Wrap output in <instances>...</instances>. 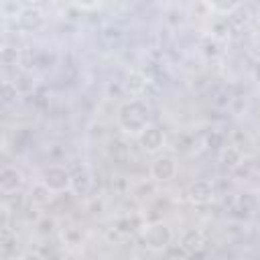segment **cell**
<instances>
[{
  "mask_svg": "<svg viewBox=\"0 0 260 260\" xmlns=\"http://www.w3.org/2000/svg\"><path fill=\"white\" fill-rule=\"evenodd\" d=\"M205 4L217 16H232L240 8L242 0H205Z\"/></svg>",
  "mask_w": 260,
  "mask_h": 260,
  "instance_id": "12",
  "label": "cell"
},
{
  "mask_svg": "<svg viewBox=\"0 0 260 260\" xmlns=\"http://www.w3.org/2000/svg\"><path fill=\"white\" fill-rule=\"evenodd\" d=\"M53 197H55V193L41 181V179H37L35 181V185L30 187V195H28V199H30V203L32 205H39V207H45V205H49L51 201H53Z\"/></svg>",
  "mask_w": 260,
  "mask_h": 260,
  "instance_id": "11",
  "label": "cell"
},
{
  "mask_svg": "<svg viewBox=\"0 0 260 260\" xmlns=\"http://www.w3.org/2000/svg\"><path fill=\"white\" fill-rule=\"evenodd\" d=\"M140 148L146 152V154H156L162 146H165V132L160 126H156L154 122H150L138 136H136Z\"/></svg>",
  "mask_w": 260,
  "mask_h": 260,
  "instance_id": "6",
  "label": "cell"
},
{
  "mask_svg": "<svg viewBox=\"0 0 260 260\" xmlns=\"http://www.w3.org/2000/svg\"><path fill=\"white\" fill-rule=\"evenodd\" d=\"M16 22L22 30L26 32H37L43 28L45 24V12L41 6H35V4H28V6H22L18 12H16Z\"/></svg>",
  "mask_w": 260,
  "mask_h": 260,
  "instance_id": "5",
  "label": "cell"
},
{
  "mask_svg": "<svg viewBox=\"0 0 260 260\" xmlns=\"http://www.w3.org/2000/svg\"><path fill=\"white\" fill-rule=\"evenodd\" d=\"M55 195L67 193L71 191V181H73V173L69 169H65L63 165H49L43 169L41 177H39Z\"/></svg>",
  "mask_w": 260,
  "mask_h": 260,
  "instance_id": "2",
  "label": "cell"
},
{
  "mask_svg": "<svg viewBox=\"0 0 260 260\" xmlns=\"http://www.w3.org/2000/svg\"><path fill=\"white\" fill-rule=\"evenodd\" d=\"M150 85V79L146 77V73L138 71V69H132L128 75H126V81H124V87L126 91L132 95V98H142L146 93Z\"/></svg>",
  "mask_w": 260,
  "mask_h": 260,
  "instance_id": "9",
  "label": "cell"
},
{
  "mask_svg": "<svg viewBox=\"0 0 260 260\" xmlns=\"http://www.w3.org/2000/svg\"><path fill=\"white\" fill-rule=\"evenodd\" d=\"M55 228H57V221H55V217H49V215H45V217H41V219L37 221V232H39L41 236H51V234L55 232Z\"/></svg>",
  "mask_w": 260,
  "mask_h": 260,
  "instance_id": "15",
  "label": "cell"
},
{
  "mask_svg": "<svg viewBox=\"0 0 260 260\" xmlns=\"http://www.w3.org/2000/svg\"><path fill=\"white\" fill-rule=\"evenodd\" d=\"M150 124V110L142 98H130L118 108V126L132 136H138Z\"/></svg>",
  "mask_w": 260,
  "mask_h": 260,
  "instance_id": "1",
  "label": "cell"
},
{
  "mask_svg": "<svg viewBox=\"0 0 260 260\" xmlns=\"http://www.w3.org/2000/svg\"><path fill=\"white\" fill-rule=\"evenodd\" d=\"M179 244H181V246L189 252V256H191V254L199 252V250L205 246V238H203L201 230H197V228H189V230H185V232L181 234Z\"/></svg>",
  "mask_w": 260,
  "mask_h": 260,
  "instance_id": "10",
  "label": "cell"
},
{
  "mask_svg": "<svg viewBox=\"0 0 260 260\" xmlns=\"http://www.w3.org/2000/svg\"><path fill=\"white\" fill-rule=\"evenodd\" d=\"M24 185V175L20 169L12 167V165H6L0 169V191L2 195H14L22 189Z\"/></svg>",
  "mask_w": 260,
  "mask_h": 260,
  "instance_id": "8",
  "label": "cell"
},
{
  "mask_svg": "<svg viewBox=\"0 0 260 260\" xmlns=\"http://www.w3.org/2000/svg\"><path fill=\"white\" fill-rule=\"evenodd\" d=\"M254 79L258 81V85H260V61L254 65Z\"/></svg>",
  "mask_w": 260,
  "mask_h": 260,
  "instance_id": "17",
  "label": "cell"
},
{
  "mask_svg": "<svg viewBox=\"0 0 260 260\" xmlns=\"http://www.w3.org/2000/svg\"><path fill=\"white\" fill-rule=\"evenodd\" d=\"M240 160H242V152H240V148H236V146H225V148L221 150V162H223L225 167L234 169V167L240 165Z\"/></svg>",
  "mask_w": 260,
  "mask_h": 260,
  "instance_id": "14",
  "label": "cell"
},
{
  "mask_svg": "<svg viewBox=\"0 0 260 260\" xmlns=\"http://www.w3.org/2000/svg\"><path fill=\"white\" fill-rule=\"evenodd\" d=\"M144 246L152 252H165L171 244H173V232L167 223L162 221H154V223H148L146 230H144Z\"/></svg>",
  "mask_w": 260,
  "mask_h": 260,
  "instance_id": "3",
  "label": "cell"
},
{
  "mask_svg": "<svg viewBox=\"0 0 260 260\" xmlns=\"http://www.w3.org/2000/svg\"><path fill=\"white\" fill-rule=\"evenodd\" d=\"M177 173H179V162L171 154H158L150 162V177L156 183H169L177 177Z\"/></svg>",
  "mask_w": 260,
  "mask_h": 260,
  "instance_id": "4",
  "label": "cell"
},
{
  "mask_svg": "<svg viewBox=\"0 0 260 260\" xmlns=\"http://www.w3.org/2000/svg\"><path fill=\"white\" fill-rule=\"evenodd\" d=\"M187 197L193 205H209L215 199V185L209 179H199L189 185Z\"/></svg>",
  "mask_w": 260,
  "mask_h": 260,
  "instance_id": "7",
  "label": "cell"
},
{
  "mask_svg": "<svg viewBox=\"0 0 260 260\" xmlns=\"http://www.w3.org/2000/svg\"><path fill=\"white\" fill-rule=\"evenodd\" d=\"M91 185H93V183H91V179H89V175H87L85 171H81V173H73L71 193L83 197V195H87V193L91 191Z\"/></svg>",
  "mask_w": 260,
  "mask_h": 260,
  "instance_id": "13",
  "label": "cell"
},
{
  "mask_svg": "<svg viewBox=\"0 0 260 260\" xmlns=\"http://www.w3.org/2000/svg\"><path fill=\"white\" fill-rule=\"evenodd\" d=\"M77 6H81L85 10H93L100 6V0H77Z\"/></svg>",
  "mask_w": 260,
  "mask_h": 260,
  "instance_id": "16",
  "label": "cell"
}]
</instances>
